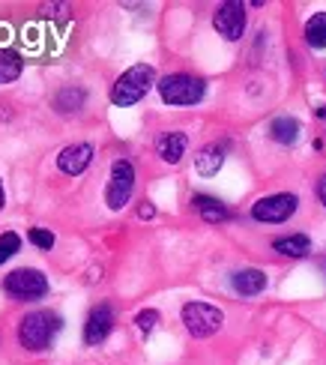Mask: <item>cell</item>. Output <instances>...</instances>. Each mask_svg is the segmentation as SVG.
I'll return each mask as SVG.
<instances>
[{
    "label": "cell",
    "mask_w": 326,
    "mask_h": 365,
    "mask_svg": "<svg viewBox=\"0 0 326 365\" xmlns=\"http://www.w3.org/2000/svg\"><path fill=\"white\" fill-rule=\"evenodd\" d=\"M60 327H63V321H60L57 314H51V312H34V314H27L21 321L19 341H21V347H27V351H45V347L54 341Z\"/></svg>",
    "instance_id": "6da1fadb"
},
{
    "label": "cell",
    "mask_w": 326,
    "mask_h": 365,
    "mask_svg": "<svg viewBox=\"0 0 326 365\" xmlns=\"http://www.w3.org/2000/svg\"><path fill=\"white\" fill-rule=\"evenodd\" d=\"M153 78H156V72H153V66L147 63H138L132 69H126L117 78V84L111 87V102L114 105H135L138 99H144L147 96V90L153 87Z\"/></svg>",
    "instance_id": "7a4b0ae2"
},
{
    "label": "cell",
    "mask_w": 326,
    "mask_h": 365,
    "mask_svg": "<svg viewBox=\"0 0 326 365\" xmlns=\"http://www.w3.org/2000/svg\"><path fill=\"white\" fill-rule=\"evenodd\" d=\"M159 87V93L168 105H195L204 99L207 93V84L195 78V75H165V78L156 84Z\"/></svg>",
    "instance_id": "3957f363"
},
{
    "label": "cell",
    "mask_w": 326,
    "mask_h": 365,
    "mask_svg": "<svg viewBox=\"0 0 326 365\" xmlns=\"http://www.w3.org/2000/svg\"><path fill=\"white\" fill-rule=\"evenodd\" d=\"M183 324L195 339H207L213 332H219V327L225 324V314L215 306H207V302H185Z\"/></svg>",
    "instance_id": "277c9868"
},
{
    "label": "cell",
    "mask_w": 326,
    "mask_h": 365,
    "mask_svg": "<svg viewBox=\"0 0 326 365\" xmlns=\"http://www.w3.org/2000/svg\"><path fill=\"white\" fill-rule=\"evenodd\" d=\"M135 192V168L129 159H117L111 165V182H108V192H105V201L111 210H123L129 204V197Z\"/></svg>",
    "instance_id": "5b68a950"
},
{
    "label": "cell",
    "mask_w": 326,
    "mask_h": 365,
    "mask_svg": "<svg viewBox=\"0 0 326 365\" xmlns=\"http://www.w3.org/2000/svg\"><path fill=\"white\" fill-rule=\"evenodd\" d=\"M4 291L15 299H39L49 294V279L39 269H15L6 276Z\"/></svg>",
    "instance_id": "8992f818"
},
{
    "label": "cell",
    "mask_w": 326,
    "mask_h": 365,
    "mask_svg": "<svg viewBox=\"0 0 326 365\" xmlns=\"http://www.w3.org/2000/svg\"><path fill=\"white\" fill-rule=\"evenodd\" d=\"M300 201H297V195H290V192H278V195H267V197H260V201L252 207V216L258 222H270V225H278V222H287L293 212H297Z\"/></svg>",
    "instance_id": "52a82bcc"
},
{
    "label": "cell",
    "mask_w": 326,
    "mask_h": 365,
    "mask_svg": "<svg viewBox=\"0 0 326 365\" xmlns=\"http://www.w3.org/2000/svg\"><path fill=\"white\" fill-rule=\"evenodd\" d=\"M213 24L228 42H237L243 36V30H245V6L237 4V0H228V4H222L219 9H215Z\"/></svg>",
    "instance_id": "ba28073f"
},
{
    "label": "cell",
    "mask_w": 326,
    "mask_h": 365,
    "mask_svg": "<svg viewBox=\"0 0 326 365\" xmlns=\"http://www.w3.org/2000/svg\"><path fill=\"white\" fill-rule=\"evenodd\" d=\"M114 327V312L111 306H96L87 314V324H84V341L87 344H102L108 339V332Z\"/></svg>",
    "instance_id": "9c48e42d"
},
{
    "label": "cell",
    "mask_w": 326,
    "mask_h": 365,
    "mask_svg": "<svg viewBox=\"0 0 326 365\" xmlns=\"http://www.w3.org/2000/svg\"><path fill=\"white\" fill-rule=\"evenodd\" d=\"M93 162V147L90 144H72L66 150H60V156H57V168L75 177V174H81L87 171V165Z\"/></svg>",
    "instance_id": "30bf717a"
},
{
    "label": "cell",
    "mask_w": 326,
    "mask_h": 365,
    "mask_svg": "<svg viewBox=\"0 0 326 365\" xmlns=\"http://www.w3.org/2000/svg\"><path fill=\"white\" fill-rule=\"evenodd\" d=\"M263 287H267V272L263 269H240L234 272V291L240 297H258Z\"/></svg>",
    "instance_id": "8fae6325"
},
{
    "label": "cell",
    "mask_w": 326,
    "mask_h": 365,
    "mask_svg": "<svg viewBox=\"0 0 326 365\" xmlns=\"http://www.w3.org/2000/svg\"><path fill=\"white\" fill-rule=\"evenodd\" d=\"M222 162H225V144H210L195 156V171L200 177H213V174H219Z\"/></svg>",
    "instance_id": "7c38bea8"
},
{
    "label": "cell",
    "mask_w": 326,
    "mask_h": 365,
    "mask_svg": "<svg viewBox=\"0 0 326 365\" xmlns=\"http://www.w3.org/2000/svg\"><path fill=\"white\" fill-rule=\"evenodd\" d=\"M185 147H189V138L183 132H168L165 138H159V156L170 165H177L185 153Z\"/></svg>",
    "instance_id": "4fadbf2b"
},
{
    "label": "cell",
    "mask_w": 326,
    "mask_h": 365,
    "mask_svg": "<svg viewBox=\"0 0 326 365\" xmlns=\"http://www.w3.org/2000/svg\"><path fill=\"white\" fill-rule=\"evenodd\" d=\"M272 249L278 255H287V257H305L308 252H312V240H308L305 234H290V237L275 240Z\"/></svg>",
    "instance_id": "5bb4252c"
},
{
    "label": "cell",
    "mask_w": 326,
    "mask_h": 365,
    "mask_svg": "<svg viewBox=\"0 0 326 365\" xmlns=\"http://www.w3.org/2000/svg\"><path fill=\"white\" fill-rule=\"evenodd\" d=\"M270 135H272V141H278V144H293L300 138V123L293 117H275L270 123Z\"/></svg>",
    "instance_id": "9a60e30c"
},
{
    "label": "cell",
    "mask_w": 326,
    "mask_h": 365,
    "mask_svg": "<svg viewBox=\"0 0 326 365\" xmlns=\"http://www.w3.org/2000/svg\"><path fill=\"white\" fill-rule=\"evenodd\" d=\"M192 204H195V210H198L207 222H225V219H228L225 204H222V201H215V197H210V195H195V197H192Z\"/></svg>",
    "instance_id": "2e32d148"
},
{
    "label": "cell",
    "mask_w": 326,
    "mask_h": 365,
    "mask_svg": "<svg viewBox=\"0 0 326 365\" xmlns=\"http://www.w3.org/2000/svg\"><path fill=\"white\" fill-rule=\"evenodd\" d=\"M305 39L312 48H326V12H315L305 21Z\"/></svg>",
    "instance_id": "e0dca14e"
},
{
    "label": "cell",
    "mask_w": 326,
    "mask_h": 365,
    "mask_svg": "<svg viewBox=\"0 0 326 365\" xmlns=\"http://www.w3.org/2000/svg\"><path fill=\"white\" fill-rule=\"evenodd\" d=\"M24 69V60L15 54V51H0V84H9L21 75Z\"/></svg>",
    "instance_id": "ac0fdd59"
},
{
    "label": "cell",
    "mask_w": 326,
    "mask_h": 365,
    "mask_svg": "<svg viewBox=\"0 0 326 365\" xmlns=\"http://www.w3.org/2000/svg\"><path fill=\"white\" fill-rule=\"evenodd\" d=\"M81 102H84V93H81V90H72V87H66L63 93L57 96V108H60V111H72V108H78Z\"/></svg>",
    "instance_id": "d6986e66"
},
{
    "label": "cell",
    "mask_w": 326,
    "mask_h": 365,
    "mask_svg": "<svg viewBox=\"0 0 326 365\" xmlns=\"http://www.w3.org/2000/svg\"><path fill=\"white\" fill-rule=\"evenodd\" d=\"M21 249V240H19V234H12V231H6L4 237H0V264L4 261H9V257Z\"/></svg>",
    "instance_id": "ffe728a7"
},
{
    "label": "cell",
    "mask_w": 326,
    "mask_h": 365,
    "mask_svg": "<svg viewBox=\"0 0 326 365\" xmlns=\"http://www.w3.org/2000/svg\"><path fill=\"white\" fill-rule=\"evenodd\" d=\"M135 324H138V329H141V332H153V329H156V324H159V312H156V309H144V312H138Z\"/></svg>",
    "instance_id": "44dd1931"
},
{
    "label": "cell",
    "mask_w": 326,
    "mask_h": 365,
    "mask_svg": "<svg viewBox=\"0 0 326 365\" xmlns=\"http://www.w3.org/2000/svg\"><path fill=\"white\" fill-rule=\"evenodd\" d=\"M30 242L39 249H54V234L45 231V227H34V231H30Z\"/></svg>",
    "instance_id": "7402d4cb"
},
{
    "label": "cell",
    "mask_w": 326,
    "mask_h": 365,
    "mask_svg": "<svg viewBox=\"0 0 326 365\" xmlns=\"http://www.w3.org/2000/svg\"><path fill=\"white\" fill-rule=\"evenodd\" d=\"M138 216H141V219H153V216H156V207H153V204H141Z\"/></svg>",
    "instance_id": "603a6c76"
},
{
    "label": "cell",
    "mask_w": 326,
    "mask_h": 365,
    "mask_svg": "<svg viewBox=\"0 0 326 365\" xmlns=\"http://www.w3.org/2000/svg\"><path fill=\"white\" fill-rule=\"evenodd\" d=\"M317 197H320V204L326 207V177H320V182H317Z\"/></svg>",
    "instance_id": "cb8c5ba5"
},
{
    "label": "cell",
    "mask_w": 326,
    "mask_h": 365,
    "mask_svg": "<svg viewBox=\"0 0 326 365\" xmlns=\"http://www.w3.org/2000/svg\"><path fill=\"white\" fill-rule=\"evenodd\" d=\"M6 204V195H4V182H0V207Z\"/></svg>",
    "instance_id": "d4e9b609"
},
{
    "label": "cell",
    "mask_w": 326,
    "mask_h": 365,
    "mask_svg": "<svg viewBox=\"0 0 326 365\" xmlns=\"http://www.w3.org/2000/svg\"><path fill=\"white\" fill-rule=\"evenodd\" d=\"M317 117H323V120H326V105H323V108H317Z\"/></svg>",
    "instance_id": "484cf974"
}]
</instances>
